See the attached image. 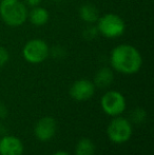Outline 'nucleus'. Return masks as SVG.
<instances>
[{"mask_svg": "<svg viewBox=\"0 0 154 155\" xmlns=\"http://www.w3.org/2000/svg\"><path fill=\"white\" fill-rule=\"evenodd\" d=\"M95 84L89 79L76 80L70 88V96L77 101L89 100L95 93Z\"/></svg>", "mask_w": 154, "mask_h": 155, "instance_id": "8", "label": "nucleus"}, {"mask_svg": "<svg viewBox=\"0 0 154 155\" xmlns=\"http://www.w3.org/2000/svg\"><path fill=\"white\" fill-rule=\"evenodd\" d=\"M79 16L82 21L92 25L98 20L99 13L95 5L91 3H84L79 8Z\"/></svg>", "mask_w": 154, "mask_h": 155, "instance_id": "12", "label": "nucleus"}, {"mask_svg": "<svg viewBox=\"0 0 154 155\" xmlns=\"http://www.w3.org/2000/svg\"><path fill=\"white\" fill-rule=\"evenodd\" d=\"M95 145L90 138L84 137L75 147V155H95Z\"/></svg>", "mask_w": 154, "mask_h": 155, "instance_id": "13", "label": "nucleus"}, {"mask_svg": "<svg viewBox=\"0 0 154 155\" xmlns=\"http://www.w3.org/2000/svg\"><path fill=\"white\" fill-rule=\"evenodd\" d=\"M8 58H10V55H8V50L3 47H0V68L3 67L8 61Z\"/></svg>", "mask_w": 154, "mask_h": 155, "instance_id": "16", "label": "nucleus"}, {"mask_svg": "<svg viewBox=\"0 0 154 155\" xmlns=\"http://www.w3.org/2000/svg\"><path fill=\"white\" fill-rule=\"evenodd\" d=\"M42 1V0H25V4H28V5H30V6H37L40 2Z\"/></svg>", "mask_w": 154, "mask_h": 155, "instance_id": "17", "label": "nucleus"}, {"mask_svg": "<svg viewBox=\"0 0 154 155\" xmlns=\"http://www.w3.org/2000/svg\"><path fill=\"white\" fill-rule=\"evenodd\" d=\"M50 54V48L42 39H32L25 45L22 50L23 58L28 62L37 64L43 62Z\"/></svg>", "mask_w": 154, "mask_h": 155, "instance_id": "5", "label": "nucleus"}, {"mask_svg": "<svg viewBox=\"0 0 154 155\" xmlns=\"http://www.w3.org/2000/svg\"><path fill=\"white\" fill-rule=\"evenodd\" d=\"M114 80V73L110 68H101L97 71V73L94 76V81L93 84L95 87L105 89L111 86V84Z\"/></svg>", "mask_w": 154, "mask_h": 155, "instance_id": "10", "label": "nucleus"}, {"mask_svg": "<svg viewBox=\"0 0 154 155\" xmlns=\"http://www.w3.org/2000/svg\"><path fill=\"white\" fill-rule=\"evenodd\" d=\"M0 16L10 27H19L28 19L27 6L20 0H1Z\"/></svg>", "mask_w": 154, "mask_h": 155, "instance_id": "2", "label": "nucleus"}, {"mask_svg": "<svg viewBox=\"0 0 154 155\" xmlns=\"http://www.w3.org/2000/svg\"><path fill=\"white\" fill-rule=\"evenodd\" d=\"M98 30H97L96 27H94V25H90V27H87L86 29H84V33H82V35H84V37L86 39H88V40H92V39L96 38L97 35H98Z\"/></svg>", "mask_w": 154, "mask_h": 155, "instance_id": "15", "label": "nucleus"}, {"mask_svg": "<svg viewBox=\"0 0 154 155\" xmlns=\"http://www.w3.org/2000/svg\"><path fill=\"white\" fill-rule=\"evenodd\" d=\"M23 143L18 137L6 135L0 139V155H22Z\"/></svg>", "mask_w": 154, "mask_h": 155, "instance_id": "9", "label": "nucleus"}, {"mask_svg": "<svg viewBox=\"0 0 154 155\" xmlns=\"http://www.w3.org/2000/svg\"><path fill=\"white\" fill-rule=\"evenodd\" d=\"M97 22V30L98 33L107 38H117L121 36L126 31L125 21L120 16L116 14H106L99 17Z\"/></svg>", "mask_w": 154, "mask_h": 155, "instance_id": "3", "label": "nucleus"}, {"mask_svg": "<svg viewBox=\"0 0 154 155\" xmlns=\"http://www.w3.org/2000/svg\"><path fill=\"white\" fill-rule=\"evenodd\" d=\"M110 63L115 71L126 75H131L140 70L143 58L139 51L133 45H120L112 50Z\"/></svg>", "mask_w": 154, "mask_h": 155, "instance_id": "1", "label": "nucleus"}, {"mask_svg": "<svg viewBox=\"0 0 154 155\" xmlns=\"http://www.w3.org/2000/svg\"><path fill=\"white\" fill-rule=\"evenodd\" d=\"M132 124L127 118L121 116H115L107 128V135L109 139L114 143H125L131 138Z\"/></svg>", "mask_w": 154, "mask_h": 155, "instance_id": "4", "label": "nucleus"}, {"mask_svg": "<svg viewBox=\"0 0 154 155\" xmlns=\"http://www.w3.org/2000/svg\"><path fill=\"white\" fill-rule=\"evenodd\" d=\"M53 155H70V154L64 151H58V152H56V153H54Z\"/></svg>", "mask_w": 154, "mask_h": 155, "instance_id": "18", "label": "nucleus"}, {"mask_svg": "<svg viewBox=\"0 0 154 155\" xmlns=\"http://www.w3.org/2000/svg\"><path fill=\"white\" fill-rule=\"evenodd\" d=\"M28 17H29L32 25H34L35 27H41L49 21L50 15L44 8H40L37 5L34 6L31 10V12L28 13Z\"/></svg>", "mask_w": 154, "mask_h": 155, "instance_id": "11", "label": "nucleus"}, {"mask_svg": "<svg viewBox=\"0 0 154 155\" xmlns=\"http://www.w3.org/2000/svg\"><path fill=\"white\" fill-rule=\"evenodd\" d=\"M100 106L107 115L112 117L119 116L126 110V98L118 91H108L100 99Z\"/></svg>", "mask_w": 154, "mask_h": 155, "instance_id": "6", "label": "nucleus"}, {"mask_svg": "<svg viewBox=\"0 0 154 155\" xmlns=\"http://www.w3.org/2000/svg\"><path fill=\"white\" fill-rule=\"evenodd\" d=\"M57 124L56 120L51 116H44L40 118L35 124L34 134L36 138L40 141H49L56 134Z\"/></svg>", "mask_w": 154, "mask_h": 155, "instance_id": "7", "label": "nucleus"}, {"mask_svg": "<svg viewBox=\"0 0 154 155\" xmlns=\"http://www.w3.org/2000/svg\"><path fill=\"white\" fill-rule=\"evenodd\" d=\"M146 117H147L146 111L143 110V109H140V108L135 109V110L132 112V119H133V121H134V123H136V124L143 123Z\"/></svg>", "mask_w": 154, "mask_h": 155, "instance_id": "14", "label": "nucleus"}]
</instances>
